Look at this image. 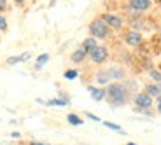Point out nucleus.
Returning a JSON list of instances; mask_svg holds the SVG:
<instances>
[{"label":"nucleus","mask_w":161,"mask_h":145,"mask_svg":"<svg viewBox=\"0 0 161 145\" xmlns=\"http://www.w3.org/2000/svg\"><path fill=\"white\" fill-rule=\"evenodd\" d=\"M12 2H14L16 5H25V2H26V0H12Z\"/></svg>","instance_id":"obj_27"},{"label":"nucleus","mask_w":161,"mask_h":145,"mask_svg":"<svg viewBox=\"0 0 161 145\" xmlns=\"http://www.w3.org/2000/svg\"><path fill=\"white\" fill-rule=\"evenodd\" d=\"M153 7V0H128L126 9L133 12V16H142V12L149 11Z\"/></svg>","instance_id":"obj_3"},{"label":"nucleus","mask_w":161,"mask_h":145,"mask_svg":"<svg viewBox=\"0 0 161 145\" xmlns=\"http://www.w3.org/2000/svg\"><path fill=\"white\" fill-rule=\"evenodd\" d=\"M67 121H69V124H72V126H80V124H84V121L80 119L77 114H69L67 115Z\"/></svg>","instance_id":"obj_18"},{"label":"nucleus","mask_w":161,"mask_h":145,"mask_svg":"<svg viewBox=\"0 0 161 145\" xmlns=\"http://www.w3.org/2000/svg\"><path fill=\"white\" fill-rule=\"evenodd\" d=\"M28 145H51V143H47V142H39V140H33V142H30Z\"/></svg>","instance_id":"obj_25"},{"label":"nucleus","mask_w":161,"mask_h":145,"mask_svg":"<svg viewBox=\"0 0 161 145\" xmlns=\"http://www.w3.org/2000/svg\"><path fill=\"white\" fill-rule=\"evenodd\" d=\"M11 137H12V138H21V133H19V131H12Z\"/></svg>","instance_id":"obj_26"},{"label":"nucleus","mask_w":161,"mask_h":145,"mask_svg":"<svg viewBox=\"0 0 161 145\" xmlns=\"http://www.w3.org/2000/svg\"><path fill=\"white\" fill-rule=\"evenodd\" d=\"M107 96L105 100L109 101L110 107H123L130 101L131 96V84L130 82H110L107 88Z\"/></svg>","instance_id":"obj_1"},{"label":"nucleus","mask_w":161,"mask_h":145,"mask_svg":"<svg viewBox=\"0 0 161 145\" xmlns=\"http://www.w3.org/2000/svg\"><path fill=\"white\" fill-rule=\"evenodd\" d=\"M156 112L161 115V103H156Z\"/></svg>","instance_id":"obj_28"},{"label":"nucleus","mask_w":161,"mask_h":145,"mask_svg":"<svg viewBox=\"0 0 161 145\" xmlns=\"http://www.w3.org/2000/svg\"><path fill=\"white\" fill-rule=\"evenodd\" d=\"M88 93L91 94V98L95 101H102V100H105V96H107L105 88H98V86H88Z\"/></svg>","instance_id":"obj_10"},{"label":"nucleus","mask_w":161,"mask_h":145,"mask_svg":"<svg viewBox=\"0 0 161 145\" xmlns=\"http://www.w3.org/2000/svg\"><path fill=\"white\" fill-rule=\"evenodd\" d=\"M105 72L109 75L110 82H123L126 79V70L123 67H119V65H112L109 68H105Z\"/></svg>","instance_id":"obj_8"},{"label":"nucleus","mask_w":161,"mask_h":145,"mask_svg":"<svg viewBox=\"0 0 161 145\" xmlns=\"http://www.w3.org/2000/svg\"><path fill=\"white\" fill-rule=\"evenodd\" d=\"M125 145H137L135 142H128V143H125Z\"/></svg>","instance_id":"obj_30"},{"label":"nucleus","mask_w":161,"mask_h":145,"mask_svg":"<svg viewBox=\"0 0 161 145\" xmlns=\"http://www.w3.org/2000/svg\"><path fill=\"white\" fill-rule=\"evenodd\" d=\"M149 77H151V81H153V82L161 84V70H158V68H149Z\"/></svg>","instance_id":"obj_19"},{"label":"nucleus","mask_w":161,"mask_h":145,"mask_svg":"<svg viewBox=\"0 0 161 145\" xmlns=\"http://www.w3.org/2000/svg\"><path fill=\"white\" fill-rule=\"evenodd\" d=\"M144 93H147L149 96L158 98L161 94V84H156V82H149V84L144 86Z\"/></svg>","instance_id":"obj_14"},{"label":"nucleus","mask_w":161,"mask_h":145,"mask_svg":"<svg viewBox=\"0 0 161 145\" xmlns=\"http://www.w3.org/2000/svg\"><path fill=\"white\" fill-rule=\"evenodd\" d=\"M156 103H161V94H159V96L156 98Z\"/></svg>","instance_id":"obj_29"},{"label":"nucleus","mask_w":161,"mask_h":145,"mask_svg":"<svg viewBox=\"0 0 161 145\" xmlns=\"http://www.w3.org/2000/svg\"><path fill=\"white\" fill-rule=\"evenodd\" d=\"M80 47L89 54V52H93L95 49L98 47V40L97 39H93V37H86L84 40H82V44H80Z\"/></svg>","instance_id":"obj_15"},{"label":"nucleus","mask_w":161,"mask_h":145,"mask_svg":"<svg viewBox=\"0 0 161 145\" xmlns=\"http://www.w3.org/2000/svg\"><path fill=\"white\" fill-rule=\"evenodd\" d=\"M88 32H89V37L97 39V40H102V39H107V37H109L110 28L105 24V21L102 19L100 16H98V18H95V19L89 21Z\"/></svg>","instance_id":"obj_2"},{"label":"nucleus","mask_w":161,"mask_h":145,"mask_svg":"<svg viewBox=\"0 0 161 145\" xmlns=\"http://www.w3.org/2000/svg\"><path fill=\"white\" fill-rule=\"evenodd\" d=\"M30 58H32V52H21V54H16V56H9L7 60H5V65H9V67H12V65H18V63H25V61H28Z\"/></svg>","instance_id":"obj_9"},{"label":"nucleus","mask_w":161,"mask_h":145,"mask_svg":"<svg viewBox=\"0 0 161 145\" xmlns=\"http://www.w3.org/2000/svg\"><path fill=\"white\" fill-rule=\"evenodd\" d=\"M102 19L105 21V24L109 26L110 30H121L123 26H125V19L121 16H117V14H110V12H103L102 14Z\"/></svg>","instance_id":"obj_6"},{"label":"nucleus","mask_w":161,"mask_h":145,"mask_svg":"<svg viewBox=\"0 0 161 145\" xmlns=\"http://www.w3.org/2000/svg\"><path fill=\"white\" fill-rule=\"evenodd\" d=\"M95 82L98 84V88H107L110 84V79H109V75H107L105 70H98L95 73Z\"/></svg>","instance_id":"obj_13"},{"label":"nucleus","mask_w":161,"mask_h":145,"mask_svg":"<svg viewBox=\"0 0 161 145\" xmlns=\"http://www.w3.org/2000/svg\"><path fill=\"white\" fill-rule=\"evenodd\" d=\"M147 21L144 19L142 16H137V18H131L130 19V30H135V32H140V30H147Z\"/></svg>","instance_id":"obj_11"},{"label":"nucleus","mask_w":161,"mask_h":145,"mask_svg":"<svg viewBox=\"0 0 161 145\" xmlns=\"http://www.w3.org/2000/svg\"><path fill=\"white\" fill-rule=\"evenodd\" d=\"M69 103V98H53V100H47L44 105H47V107H67Z\"/></svg>","instance_id":"obj_17"},{"label":"nucleus","mask_w":161,"mask_h":145,"mask_svg":"<svg viewBox=\"0 0 161 145\" xmlns=\"http://www.w3.org/2000/svg\"><path fill=\"white\" fill-rule=\"evenodd\" d=\"M7 9H9V2L7 0H0V14L4 11H7Z\"/></svg>","instance_id":"obj_23"},{"label":"nucleus","mask_w":161,"mask_h":145,"mask_svg":"<svg viewBox=\"0 0 161 145\" xmlns=\"http://www.w3.org/2000/svg\"><path fill=\"white\" fill-rule=\"evenodd\" d=\"M7 28H9L7 19H5V16H4V14H0V32H2V33H4V32H7Z\"/></svg>","instance_id":"obj_22"},{"label":"nucleus","mask_w":161,"mask_h":145,"mask_svg":"<svg viewBox=\"0 0 161 145\" xmlns=\"http://www.w3.org/2000/svg\"><path fill=\"white\" fill-rule=\"evenodd\" d=\"M63 77L67 79V81H74V79H77V77H79V72H77L75 68H70V70H67V72L63 73Z\"/></svg>","instance_id":"obj_20"},{"label":"nucleus","mask_w":161,"mask_h":145,"mask_svg":"<svg viewBox=\"0 0 161 145\" xmlns=\"http://www.w3.org/2000/svg\"><path fill=\"white\" fill-rule=\"evenodd\" d=\"M159 4H161V0H159Z\"/></svg>","instance_id":"obj_32"},{"label":"nucleus","mask_w":161,"mask_h":145,"mask_svg":"<svg viewBox=\"0 0 161 145\" xmlns=\"http://www.w3.org/2000/svg\"><path fill=\"white\" fill-rule=\"evenodd\" d=\"M86 117H88V119H91V121H95V122H100V117H98V115H95V114L86 112Z\"/></svg>","instance_id":"obj_24"},{"label":"nucleus","mask_w":161,"mask_h":145,"mask_svg":"<svg viewBox=\"0 0 161 145\" xmlns=\"http://www.w3.org/2000/svg\"><path fill=\"white\" fill-rule=\"evenodd\" d=\"M103 126L105 128H109V129H112V131H123V128H121L119 124H116V122H110V121H103Z\"/></svg>","instance_id":"obj_21"},{"label":"nucleus","mask_w":161,"mask_h":145,"mask_svg":"<svg viewBox=\"0 0 161 145\" xmlns=\"http://www.w3.org/2000/svg\"><path fill=\"white\" fill-rule=\"evenodd\" d=\"M159 40H161V33H159Z\"/></svg>","instance_id":"obj_31"},{"label":"nucleus","mask_w":161,"mask_h":145,"mask_svg":"<svg viewBox=\"0 0 161 145\" xmlns=\"http://www.w3.org/2000/svg\"><path fill=\"white\" fill-rule=\"evenodd\" d=\"M123 40H125V44L130 46V47H138V46H142V42H144V35H142L140 32H135V30H126L125 35H123Z\"/></svg>","instance_id":"obj_7"},{"label":"nucleus","mask_w":161,"mask_h":145,"mask_svg":"<svg viewBox=\"0 0 161 145\" xmlns=\"http://www.w3.org/2000/svg\"><path fill=\"white\" fill-rule=\"evenodd\" d=\"M47 61H49V54H47V52H42V54H39V56H37L35 65H33V70H35V72L42 70V67H44Z\"/></svg>","instance_id":"obj_16"},{"label":"nucleus","mask_w":161,"mask_h":145,"mask_svg":"<svg viewBox=\"0 0 161 145\" xmlns=\"http://www.w3.org/2000/svg\"><path fill=\"white\" fill-rule=\"evenodd\" d=\"M109 56H110V52H109V49L105 47V46H98L95 51L88 54L89 61H91V63H95V65H103L105 61L109 60Z\"/></svg>","instance_id":"obj_4"},{"label":"nucleus","mask_w":161,"mask_h":145,"mask_svg":"<svg viewBox=\"0 0 161 145\" xmlns=\"http://www.w3.org/2000/svg\"><path fill=\"white\" fill-rule=\"evenodd\" d=\"M86 58H88V52H86L82 47H77L75 51H74L72 54H70V61H72V63H75V65L84 63Z\"/></svg>","instance_id":"obj_12"},{"label":"nucleus","mask_w":161,"mask_h":145,"mask_svg":"<svg viewBox=\"0 0 161 145\" xmlns=\"http://www.w3.org/2000/svg\"><path fill=\"white\" fill-rule=\"evenodd\" d=\"M154 103V98L149 96L147 93L144 91H138V93L133 94V105H135V109H151Z\"/></svg>","instance_id":"obj_5"}]
</instances>
